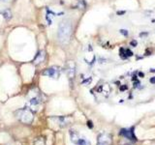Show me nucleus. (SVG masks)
<instances>
[{"label": "nucleus", "instance_id": "9d476101", "mask_svg": "<svg viewBox=\"0 0 155 145\" xmlns=\"http://www.w3.org/2000/svg\"><path fill=\"white\" fill-rule=\"evenodd\" d=\"M45 56H46V54H45V51H40V52L37 54V56H36L35 60V64H39L40 62H43L45 60Z\"/></svg>", "mask_w": 155, "mask_h": 145}, {"label": "nucleus", "instance_id": "ddd939ff", "mask_svg": "<svg viewBox=\"0 0 155 145\" xmlns=\"http://www.w3.org/2000/svg\"><path fill=\"white\" fill-rule=\"evenodd\" d=\"M3 16H4L5 20H9L12 17V12L10 10H5L4 12H3Z\"/></svg>", "mask_w": 155, "mask_h": 145}, {"label": "nucleus", "instance_id": "6ab92c4d", "mask_svg": "<svg viewBox=\"0 0 155 145\" xmlns=\"http://www.w3.org/2000/svg\"><path fill=\"white\" fill-rule=\"evenodd\" d=\"M150 82H151V83H155V77H152V78H150Z\"/></svg>", "mask_w": 155, "mask_h": 145}, {"label": "nucleus", "instance_id": "1a4fd4ad", "mask_svg": "<svg viewBox=\"0 0 155 145\" xmlns=\"http://www.w3.org/2000/svg\"><path fill=\"white\" fill-rule=\"evenodd\" d=\"M55 120L58 121V125L61 126V127H66L67 125H69V121H68V117H64V116H60V117H56Z\"/></svg>", "mask_w": 155, "mask_h": 145}, {"label": "nucleus", "instance_id": "4468645a", "mask_svg": "<svg viewBox=\"0 0 155 145\" xmlns=\"http://www.w3.org/2000/svg\"><path fill=\"white\" fill-rule=\"evenodd\" d=\"M119 55L121 58H123V59H126L127 56H126V49L123 48H121L119 49Z\"/></svg>", "mask_w": 155, "mask_h": 145}, {"label": "nucleus", "instance_id": "f257e3e1", "mask_svg": "<svg viewBox=\"0 0 155 145\" xmlns=\"http://www.w3.org/2000/svg\"><path fill=\"white\" fill-rule=\"evenodd\" d=\"M72 35V22L70 20H63L58 27V40L62 44H67Z\"/></svg>", "mask_w": 155, "mask_h": 145}, {"label": "nucleus", "instance_id": "b1692460", "mask_svg": "<svg viewBox=\"0 0 155 145\" xmlns=\"http://www.w3.org/2000/svg\"><path fill=\"white\" fill-rule=\"evenodd\" d=\"M150 72H155V69H151Z\"/></svg>", "mask_w": 155, "mask_h": 145}, {"label": "nucleus", "instance_id": "f3484780", "mask_svg": "<svg viewBox=\"0 0 155 145\" xmlns=\"http://www.w3.org/2000/svg\"><path fill=\"white\" fill-rule=\"evenodd\" d=\"M130 44H131L132 47H137V44H138V42H137V41H132L131 43H130Z\"/></svg>", "mask_w": 155, "mask_h": 145}, {"label": "nucleus", "instance_id": "423d86ee", "mask_svg": "<svg viewBox=\"0 0 155 145\" xmlns=\"http://www.w3.org/2000/svg\"><path fill=\"white\" fill-rule=\"evenodd\" d=\"M120 134H122L123 137H125L128 139H131V140H136V137L134 135V133L132 132V130H121L120 131Z\"/></svg>", "mask_w": 155, "mask_h": 145}, {"label": "nucleus", "instance_id": "6e6552de", "mask_svg": "<svg viewBox=\"0 0 155 145\" xmlns=\"http://www.w3.org/2000/svg\"><path fill=\"white\" fill-rule=\"evenodd\" d=\"M68 77L70 78H73L75 77V64L73 62H70L68 64V70H67Z\"/></svg>", "mask_w": 155, "mask_h": 145}, {"label": "nucleus", "instance_id": "dca6fc26", "mask_svg": "<svg viewBox=\"0 0 155 145\" xmlns=\"http://www.w3.org/2000/svg\"><path fill=\"white\" fill-rule=\"evenodd\" d=\"M133 55V52H132L130 49H126V56L127 57H131Z\"/></svg>", "mask_w": 155, "mask_h": 145}, {"label": "nucleus", "instance_id": "f03ea898", "mask_svg": "<svg viewBox=\"0 0 155 145\" xmlns=\"http://www.w3.org/2000/svg\"><path fill=\"white\" fill-rule=\"evenodd\" d=\"M16 114L19 120L24 124H31L34 119V114L32 112V109H30L29 107H23V108L19 109Z\"/></svg>", "mask_w": 155, "mask_h": 145}, {"label": "nucleus", "instance_id": "412c9836", "mask_svg": "<svg viewBox=\"0 0 155 145\" xmlns=\"http://www.w3.org/2000/svg\"><path fill=\"white\" fill-rule=\"evenodd\" d=\"M126 88H127L126 86H122V87H120V90H125Z\"/></svg>", "mask_w": 155, "mask_h": 145}, {"label": "nucleus", "instance_id": "393cba45", "mask_svg": "<svg viewBox=\"0 0 155 145\" xmlns=\"http://www.w3.org/2000/svg\"><path fill=\"white\" fill-rule=\"evenodd\" d=\"M152 22H155V20H152Z\"/></svg>", "mask_w": 155, "mask_h": 145}, {"label": "nucleus", "instance_id": "aec40b11", "mask_svg": "<svg viewBox=\"0 0 155 145\" xmlns=\"http://www.w3.org/2000/svg\"><path fill=\"white\" fill-rule=\"evenodd\" d=\"M9 1H10V0H0V2H3V3H7Z\"/></svg>", "mask_w": 155, "mask_h": 145}, {"label": "nucleus", "instance_id": "7ed1b4c3", "mask_svg": "<svg viewBox=\"0 0 155 145\" xmlns=\"http://www.w3.org/2000/svg\"><path fill=\"white\" fill-rule=\"evenodd\" d=\"M70 137H71V141L75 145H91L90 141L87 140L86 138L76 131H70Z\"/></svg>", "mask_w": 155, "mask_h": 145}, {"label": "nucleus", "instance_id": "4be33fe9", "mask_svg": "<svg viewBox=\"0 0 155 145\" xmlns=\"http://www.w3.org/2000/svg\"><path fill=\"white\" fill-rule=\"evenodd\" d=\"M88 126L90 127V128H92V125H91V122H88Z\"/></svg>", "mask_w": 155, "mask_h": 145}, {"label": "nucleus", "instance_id": "a211bd4d", "mask_svg": "<svg viewBox=\"0 0 155 145\" xmlns=\"http://www.w3.org/2000/svg\"><path fill=\"white\" fill-rule=\"evenodd\" d=\"M125 11H118V12H117V15H124V14H125Z\"/></svg>", "mask_w": 155, "mask_h": 145}, {"label": "nucleus", "instance_id": "2eb2a0df", "mask_svg": "<svg viewBox=\"0 0 155 145\" xmlns=\"http://www.w3.org/2000/svg\"><path fill=\"white\" fill-rule=\"evenodd\" d=\"M119 32H120V34H122L124 36H128V31L127 30H125V29H120Z\"/></svg>", "mask_w": 155, "mask_h": 145}, {"label": "nucleus", "instance_id": "39448f33", "mask_svg": "<svg viewBox=\"0 0 155 145\" xmlns=\"http://www.w3.org/2000/svg\"><path fill=\"white\" fill-rule=\"evenodd\" d=\"M111 134L107 133H102L98 135L97 145H111Z\"/></svg>", "mask_w": 155, "mask_h": 145}, {"label": "nucleus", "instance_id": "5701e85b", "mask_svg": "<svg viewBox=\"0 0 155 145\" xmlns=\"http://www.w3.org/2000/svg\"><path fill=\"white\" fill-rule=\"evenodd\" d=\"M139 75H140V77H143V72H140Z\"/></svg>", "mask_w": 155, "mask_h": 145}, {"label": "nucleus", "instance_id": "0eeeda50", "mask_svg": "<svg viewBox=\"0 0 155 145\" xmlns=\"http://www.w3.org/2000/svg\"><path fill=\"white\" fill-rule=\"evenodd\" d=\"M41 104V101L39 98H37V97H34V98H32L31 100L29 101L28 103V105H29V108L30 109H33V107L35 108V107H38Z\"/></svg>", "mask_w": 155, "mask_h": 145}, {"label": "nucleus", "instance_id": "9b49d317", "mask_svg": "<svg viewBox=\"0 0 155 145\" xmlns=\"http://www.w3.org/2000/svg\"><path fill=\"white\" fill-rule=\"evenodd\" d=\"M33 145H46V139H45L44 137H37L34 142H33Z\"/></svg>", "mask_w": 155, "mask_h": 145}, {"label": "nucleus", "instance_id": "f8f14e48", "mask_svg": "<svg viewBox=\"0 0 155 145\" xmlns=\"http://www.w3.org/2000/svg\"><path fill=\"white\" fill-rule=\"evenodd\" d=\"M53 13L52 12V11H50V10H48L47 11V20H48V24H52V19L53 17Z\"/></svg>", "mask_w": 155, "mask_h": 145}, {"label": "nucleus", "instance_id": "20e7f679", "mask_svg": "<svg viewBox=\"0 0 155 145\" xmlns=\"http://www.w3.org/2000/svg\"><path fill=\"white\" fill-rule=\"evenodd\" d=\"M43 76H46L48 77H51L52 79H57L60 77V69L59 67H56V66H52L51 68L46 69L43 74Z\"/></svg>", "mask_w": 155, "mask_h": 145}]
</instances>
